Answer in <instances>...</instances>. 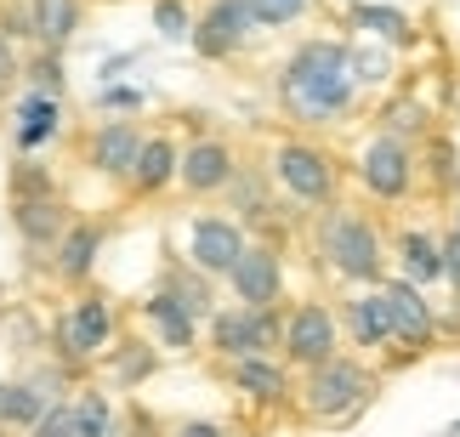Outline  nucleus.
Masks as SVG:
<instances>
[{
	"label": "nucleus",
	"mask_w": 460,
	"mask_h": 437,
	"mask_svg": "<svg viewBox=\"0 0 460 437\" xmlns=\"http://www.w3.org/2000/svg\"><path fill=\"white\" fill-rule=\"evenodd\" d=\"M358 74H352V40L307 34L285 51L273 74V102L296 131H330L358 114Z\"/></svg>",
	"instance_id": "1"
},
{
	"label": "nucleus",
	"mask_w": 460,
	"mask_h": 437,
	"mask_svg": "<svg viewBox=\"0 0 460 437\" xmlns=\"http://www.w3.org/2000/svg\"><path fill=\"white\" fill-rule=\"evenodd\" d=\"M313 256L341 290H376L386 278V239L369 211L335 199L324 211H313Z\"/></svg>",
	"instance_id": "2"
},
{
	"label": "nucleus",
	"mask_w": 460,
	"mask_h": 437,
	"mask_svg": "<svg viewBox=\"0 0 460 437\" xmlns=\"http://www.w3.org/2000/svg\"><path fill=\"white\" fill-rule=\"evenodd\" d=\"M376 398H381V370L364 363L358 353H335L302 370V380H296V404L318 426H352Z\"/></svg>",
	"instance_id": "3"
},
{
	"label": "nucleus",
	"mask_w": 460,
	"mask_h": 437,
	"mask_svg": "<svg viewBox=\"0 0 460 437\" xmlns=\"http://www.w3.org/2000/svg\"><path fill=\"white\" fill-rule=\"evenodd\" d=\"M268 177L296 211H324V205L341 199V160L307 131L279 136L273 153H268Z\"/></svg>",
	"instance_id": "4"
},
{
	"label": "nucleus",
	"mask_w": 460,
	"mask_h": 437,
	"mask_svg": "<svg viewBox=\"0 0 460 437\" xmlns=\"http://www.w3.org/2000/svg\"><path fill=\"white\" fill-rule=\"evenodd\" d=\"M119 336V312L102 290H80L58 319H51V358L63 375H85L92 363L114 346Z\"/></svg>",
	"instance_id": "5"
},
{
	"label": "nucleus",
	"mask_w": 460,
	"mask_h": 437,
	"mask_svg": "<svg viewBox=\"0 0 460 437\" xmlns=\"http://www.w3.org/2000/svg\"><path fill=\"white\" fill-rule=\"evenodd\" d=\"M352 177L369 205H410L420 194V153L386 131H369L358 160H352Z\"/></svg>",
	"instance_id": "6"
},
{
	"label": "nucleus",
	"mask_w": 460,
	"mask_h": 437,
	"mask_svg": "<svg viewBox=\"0 0 460 437\" xmlns=\"http://www.w3.org/2000/svg\"><path fill=\"white\" fill-rule=\"evenodd\" d=\"M279 336H285V307H239L227 302L210 312L205 324V346L217 363L234 358H279Z\"/></svg>",
	"instance_id": "7"
},
{
	"label": "nucleus",
	"mask_w": 460,
	"mask_h": 437,
	"mask_svg": "<svg viewBox=\"0 0 460 437\" xmlns=\"http://www.w3.org/2000/svg\"><path fill=\"white\" fill-rule=\"evenodd\" d=\"M381 312H386V329H393V346H398V358L393 363H410V358H427L438 341V307L427 302V290L410 284V278H398V273H386L381 284Z\"/></svg>",
	"instance_id": "8"
},
{
	"label": "nucleus",
	"mask_w": 460,
	"mask_h": 437,
	"mask_svg": "<svg viewBox=\"0 0 460 437\" xmlns=\"http://www.w3.org/2000/svg\"><path fill=\"white\" fill-rule=\"evenodd\" d=\"M341 319H335L330 302H285V336H279V358L290 363L296 375L313 370V363H324L341 353Z\"/></svg>",
	"instance_id": "9"
},
{
	"label": "nucleus",
	"mask_w": 460,
	"mask_h": 437,
	"mask_svg": "<svg viewBox=\"0 0 460 437\" xmlns=\"http://www.w3.org/2000/svg\"><path fill=\"white\" fill-rule=\"evenodd\" d=\"M244 244H251V233H244V222H234L227 211H193L182 222V261L199 267L205 278H217V284L234 273Z\"/></svg>",
	"instance_id": "10"
},
{
	"label": "nucleus",
	"mask_w": 460,
	"mask_h": 437,
	"mask_svg": "<svg viewBox=\"0 0 460 437\" xmlns=\"http://www.w3.org/2000/svg\"><path fill=\"white\" fill-rule=\"evenodd\" d=\"M256 34L261 29H256V17H251V0H205V12L193 17L188 46L199 51L205 63H234Z\"/></svg>",
	"instance_id": "11"
},
{
	"label": "nucleus",
	"mask_w": 460,
	"mask_h": 437,
	"mask_svg": "<svg viewBox=\"0 0 460 437\" xmlns=\"http://www.w3.org/2000/svg\"><path fill=\"white\" fill-rule=\"evenodd\" d=\"M222 284L234 290L239 307H285V250L273 239H251Z\"/></svg>",
	"instance_id": "12"
},
{
	"label": "nucleus",
	"mask_w": 460,
	"mask_h": 437,
	"mask_svg": "<svg viewBox=\"0 0 460 437\" xmlns=\"http://www.w3.org/2000/svg\"><path fill=\"white\" fill-rule=\"evenodd\" d=\"M143 126H137L131 114H114V119H97L92 131H85V143H80V160H85V170L92 177H102V182H119L126 188V177H131V165H137V153H143Z\"/></svg>",
	"instance_id": "13"
},
{
	"label": "nucleus",
	"mask_w": 460,
	"mask_h": 437,
	"mask_svg": "<svg viewBox=\"0 0 460 437\" xmlns=\"http://www.w3.org/2000/svg\"><path fill=\"white\" fill-rule=\"evenodd\" d=\"M239 170V153L227 143L222 131H199L193 143L182 148V165H176V188H182L188 199H222L227 182H234Z\"/></svg>",
	"instance_id": "14"
},
{
	"label": "nucleus",
	"mask_w": 460,
	"mask_h": 437,
	"mask_svg": "<svg viewBox=\"0 0 460 437\" xmlns=\"http://www.w3.org/2000/svg\"><path fill=\"white\" fill-rule=\"evenodd\" d=\"M222 380L234 387V398L256 409H290L296 404V370L285 358H234L222 363Z\"/></svg>",
	"instance_id": "15"
},
{
	"label": "nucleus",
	"mask_w": 460,
	"mask_h": 437,
	"mask_svg": "<svg viewBox=\"0 0 460 437\" xmlns=\"http://www.w3.org/2000/svg\"><path fill=\"white\" fill-rule=\"evenodd\" d=\"M393 273L420 284V290L444 284V233L427 222H403L393 233Z\"/></svg>",
	"instance_id": "16"
},
{
	"label": "nucleus",
	"mask_w": 460,
	"mask_h": 437,
	"mask_svg": "<svg viewBox=\"0 0 460 437\" xmlns=\"http://www.w3.org/2000/svg\"><path fill=\"white\" fill-rule=\"evenodd\" d=\"M102 244H109V227L92 222V216H75L63 227V239L51 244V278L58 284H85V278L97 273V256H102Z\"/></svg>",
	"instance_id": "17"
},
{
	"label": "nucleus",
	"mask_w": 460,
	"mask_h": 437,
	"mask_svg": "<svg viewBox=\"0 0 460 437\" xmlns=\"http://www.w3.org/2000/svg\"><path fill=\"white\" fill-rule=\"evenodd\" d=\"M12 211V233L23 239L29 256H51V244L63 239V227L75 222V211H68L63 194H40V199H6Z\"/></svg>",
	"instance_id": "18"
},
{
	"label": "nucleus",
	"mask_w": 460,
	"mask_h": 437,
	"mask_svg": "<svg viewBox=\"0 0 460 437\" xmlns=\"http://www.w3.org/2000/svg\"><path fill=\"white\" fill-rule=\"evenodd\" d=\"M335 319H341V341L352 353H393V329H386V312H381V295L376 290H347L335 302Z\"/></svg>",
	"instance_id": "19"
},
{
	"label": "nucleus",
	"mask_w": 460,
	"mask_h": 437,
	"mask_svg": "<svg viewBox=\"0 0 460 437\" xmlns=\"http://www.w3.org/2000/svg\"><path fill=\"white\" fill-rule=\"evenodd\" d=\"M176 165H182V143L171 131H148L143 136V153H137L131 177H126V194L131 199H159L176 188Z\"/></svg>",
	"instance_id": "20"
},
{
	"label": "nucleus",
	"mask_w": 460,
	"mask_h": 437,
	"mask_svg": "<svg viewBox=\"0 0 460 437\" xmlns=\"http://www.w3.org/2000/svg\"><path fill=\"white\" fill-rule=\"evenodd\" d=\"M63 131V97H40V92H23L12 102V153L29 160L40 153L46 143H58Z\"/></svg>",
	"instance_id": "21"
},
{
	"label": "nucleus",
	"mask_w": 460,
	"mask_h": 437,
	"mask_svg": "<svg viewBox=\"0 0 460 437\" xmlns=\"http://www.w3.org/2000/svg\"><path fill=\"white\" fill-rule=\"evenodd\" d=\"M137 312H143V324H148V341L159 346V353H193V346H199V319H193V312H182L171 302L165 290H148L143 302H137Z\"/></svg>",
	"instance_id": "22"
},
{
	"label": "nucleus",
	"mask_w": 460,
	"mask_h": 437,
	"mask_svg": "<svg viewBox=\"0 0 460 437\" xmlns=\"http://www.w3.org/2000/svg\"><path fill=\"white\" fill-rule=\"evenodd\" d=\"M347 29L376 34L386 51H415L420 46L415 17L403 12V6H386V0H352V6H347Z\"/></svg>",
	"instance_id": "23"
},
{
	"label": "nucleus",
	"mask_w": 460,
	"mask_h": 437,
	"mask_svg": "<svg viewBox=\"0 0 460 437\" xmlns=\"http://www.w3.org/2000/svg\"><path fill=\"white\" fill-rule=\"evenodd\" d=\"M154 290H165L182 312H193L199 324H210V312H217L222 302H217V278H205L199 267H188L182 256H165L159 261V284Z\"/></svg>",
	"instance_id": "24"
},
{
	"label": "nucleus",
	"mask_w": 460,
	"mask_h": 437,
	"mask_svg": "<svg viewBox=\"0 0 460 437\" xmlns=\"http://www.w3.org/2000/svg\"><path fill=\"white\" fill-rule=\"evenodd\" d=\"M97 363H102V375H109V387L137 392V387H143V380L159 370V346H154L148 336H114V346H109Z\"/></svg>",
	"instance_id": "25"
},
{
	"label": "nucleus",
	"mask_w": 460,
	"mask_h": 437,
	"mask_svg": "<svg viewBox=\"0 0 460 437\" xmlns=\"http://www.w3.org/2000/svg\"><path fill=\"white\" fill-rule=\"evenodd\" d=\"M85 29V0H34V46L68 51Z\"/></svg>",
	"instance_id": "26"
},
{
	"label": "nucleus",
	"mask_w": 460,
	"mask_h": 437,
	"mask_svg": "<svg viewBox=\"0 0 460 437\" xmlns=\"http://www.w3.org/2000/svg\"><path fill=\"white\" fill-rule=\"evenodd\" d=\"M415 153H420V188H427L432 199H455L460 194V153H455L449 136L432 131Z\"/></svg>",
	"instance_id": "27"
},
{
	"label": "nucleus",
	"mask_w": 460,
	"mask_h": 437,
	"mask_svg": "<svg viewBox=\"0 0 460 437\" xmlns=\"http://www.w3.org/2000/svg\"><path fill=\"white\" fill-rule=\"evenodd\" d=\"M376 131H386V136H398V143L420 148V143L432 136V109H427L420 97L403 92V97H393V102H386V109L376 114Z\"/></svg>",
	"instance_id": "28"
},
{
	"label": "nucleus",
	"mask_w": 460,
	"mask_h": 437,
	"mask_svg": "<svg viewBox=\"0 0 460 437\" xmlns=\"http://www.w3.org/2000/svg\"><path fill=\"white\" fill-rule=\"evenodd\" d=\"M68 421H75V437H114L119 409L102 387H80V392H68Z\"/></svg>",
	"instance_id": "29"
},
{
	"label": "nucleus",
	"mask_w": 460,
	"mask_h": 437,
	"mask_svg": "<svg viewBox=\"0 0 460 437\" xmlns=\"http://www.w3.org/2000/svg\"><path fill=\"white\" fill-rule=\"evenodd\" d=\"M51 409V398L34 380H0V432H29Z\"/></svg>",
	"instance_id": "30"
},
{
	"label": "nucleus",
	"mask_w": 460,
	"mask_h": 437,
	"mask_svg": "<svg viewBox=\"0 0 460 437\" xmlns=\"http://www.w3.org/2000/svg\"><path fill=\"white\" fill-rule=\"evenodd\" d=\"M23 92H40V97H63L68 92L63 51H46V46L29 51V57H23Z\"/></svg>",
	"instance_id": "31"
},
{
	"label": "nucleus",
	"mask_w": 460,
	"mask_h": 437,
	"mask_svg": "<svg viewBox=\"0 0 460 437\" xmlns=\"http://www.w3.org/2000/svg\"><path fill=\"white\" fill-rule=\"evenodd\" d=\"M40 194H63V188H58V177H51V165H40L29 153V160H17L6 170V199H40Z\"/></svg>",
	"instance_id": "32"
},
{
	"label": "nucleus",
	"mask_w": 460,
	"mask_h": 437,
	"mask_svg": "<svg viewBox=\"0 0 460 437\" xmlns=\"http://www.w3.org/2000/svg\"><path fill=\"white\" fill-rule=\"evenodd\" d=\"M313 12V0H251V17L256 29H290Z\"/></svg>",
	"instance_id": "33"
},
{
	"label": "nucleus",
	"mask_w": 460,
	"mask_h": 437,
	"mask_svg": "<svg viewBox=\"0 0 460 437\" xmlns=\"http://www.w3.org/2000/svg\"><path fill=\"white\" fill-rule=\"evenodd\" d=\"M154 29H159V40H188L193 34V6L188 0H154Z\"/></svg>",
	"instance_id": "34"
},
{
	"label": "nucleus",
	"mask_w": 460,
	"mask_h": 437,
	"mask_svg": "<svg viewBox=\"0 0 460 437\" xmlns=\"http://www.w3.org/2000/svg\"><path fill=\"white\" fill-rule=\"evenodd\" d=\"M352 74H358V85L393 80V51L386 46H352Z\"/></svg>",
	"instance_id": "35"
},
{
	"label": "nucleus",
	"mask_w": 460,
	"mask_h": 437,
	"mask_svg": "<svg viewBox=\"0 0 460 437\" xmlns=\"http://www.w3.org/2000/svg\"><path fill=\"white\" fill-rule=\"evenodd\" d=\"M23 85V51L12 46V34L0 29V97H12Z\"/></svg>",
	"instance_id": "36"
},
{
	"label": "nucleus",
	"mask_w": 460,
	"mask_h": 437,
	"mask_svg": "<svg viewBox=\"0 0 460 437\" xmlns=\"http://www.w3.org/2000/svg\"><path fill=\"white\" fill-rule=\"evenodd\" d=\"M143 92H137V85H102V92H97V109L102 114H137V109H143Z\"/></svg>",
	"instance_id": "37"
},
{
	"label": "nucleus",
	"mask_w": 460,
	"mask_h": 437,
	"mask_svg": "<svg viewBox=\"0 0 460 437\" xmlns=\"http://www.w3.org/2000/svg\"><path fill=\"white\" fill-rule=\"evenodd\" d=\"M29 437H75V421H68V398H58L40 421L29 426Z\"/></svg>",
	"instance_id": "38"
},
{
	"label": "nucleus",
	"mask_w": 460,
	"mask_h": 437,
	"mask_svg": "<svg viewBox=\"0 0 460 437\" xmlns=\"http://www.w3.org/2000/svg\"><path fill=\"white\" fill-rule=\"evenodd\" d=\"M444 284L460 307V233H449V227H444Z\"/></svg>",
	"instance_id": "39"
},
{
	"label": "nucleus",
	"mask_w": 460,
	"mask_h": 437,
	"mask_svg": "<svg viewBox=\"0 0 460 437\" xmlns=\"http://www.w3.org/2000/svg\"><path fill=\"white\" fill-rule=\"evenodd\" d=\"M114 437H154V421L143 409H119V426H114Z\"/></svg>",
	"instance_id": "40"
},
{
	"label": "nucleus",
	"mask_w": 460,
	"mask_h": 437,
	"mask_svg": "<svg viewBox=\"0 0 460 437\" xmlns=\"http://www.w3.org/2000/svg\"><path fill=\"white\" fill-rule=\"evenodd\" d=\"M171 437H227V426L222 421H176Z\"/></svg>",
	"instance_id": "41"
},
{
	"label": "nucleus",
	"mask_w": 460,
	"mask_h": 437,
	"mask_svg": "<svg viewBox=\"0 0 460 437\" xmlns=\"http://www.w3.org/2000/svg\"><path fill=\"white\" fill-rule=\"evenodd\" d=\"M449 233H460V205H455V216H449Z\"/></svg>",
	"instance_id": "42"
},
{
	"label": "nucleus",
	"mask_w": 460,
	"mask_h": 437,
	"mask_svg": "<svg viewBox=\"0 0 460 437\" xmlns=\"http://www.w3.org/2000/svg\"><path fill=\"white\" fill-rule=\"evenodd\" d=\"M449 432H455V437H460V421H455V426H449Z\"/></svg>",
	"instance_id": "43"
},
{
	"label": "nucleus",
	"mask_w": 460,
	"mask_h": 437,
	"mask_svg": "<svg viewBox=\"0 0 460 437\" xmlns=\"http://www.w3.org/2000/svg\"><path fill=\"white\" fill-rule=\"evenodd\" d=\"M335 6H352V0H335Z\"/></svg>",
	"instance_id": "44"
},
{
	"label": "nucleus",
	"mask_w": 460,
	"mask_h": 437,
	"mask_svg": "<svg viewBox=\"0 0 460 437\" xmlns=\"http://www.w3.org/2000/svg\"><path fill=\"white\" fill-rule=\"evenodd\" d=\"M0 437H6V432H0Z\"/></svg>",
	"instance_id": "45"
}]
</instances>
